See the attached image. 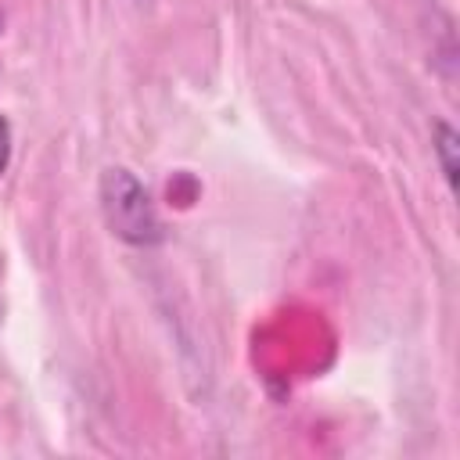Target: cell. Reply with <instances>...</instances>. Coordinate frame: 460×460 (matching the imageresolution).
<instances>
[{
	"mask_svg": "<svg viewBox=\"0 0 460 460\" xmlns=\"http://www.w3.org/2000/svg\"><path fill=\"white\" fill-rule=\"evenodd\" d=\"M11 144H14V137H11V122H7V115H0V176H4L7 162H11Z\"/></svg>",
	"mask_w": 460,
	"mask_h": 460,
	"instance_id": "3",
	"label": "cell"
},
{
	"mask_svg": "<svg viewBox=\"0 0 460 460\" xmlns=\"http://www.w3.org/2000/svg\"><path fill=\"white\" fill-rule=\"evenodd\" d=\"M101 216L108 230L126 244L147 248L162 241V223L147 187L122 165H111L101 172Z\"/></svg>",
	"mask_w": 460,
	"mask_h": 460,
	"instance_id": "1",
	"label": "cell"
},
{
	"mask_svg": "<svg viewBox=\"0 0 460 460\" xmlns=\"http://www.w3.org/2000/svg\"><path fill=\"white\" fill-rule=\"evenodd\" d=\"M435 158H438V165H442V176H446V187L449 190H456V176H460V158H456V151H460V144H456V129L449 126V122H435Z\"/></svg>",
	"mask_w": 460,
	"mask_h": 460,
	"instance_id": "2",
	"label": "cell"
}]
</instances>
